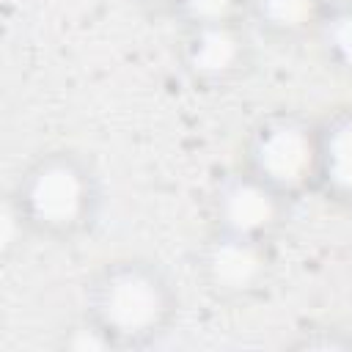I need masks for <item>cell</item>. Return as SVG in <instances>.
Instances as JSON below:
<instances>
[{
    "instance_id": "obj_1",
    "label": "cell",
    "mask_w": 352,
    "mask_h": 352,
    "mask_svg": "<svg viewBox=\"0 0 352 352\" xmlns=\"http://www.w3.org/2000/svg\"><path fill=\"white\" fill-rule=\"evenodd\" d=\"M6 209L22 234L69 245L96 228L104 209V179L85 151L44 148L14 176Z\"/></svg>"
},
{
    "instance_id": "obj_2",
    "label": "cell",
    "mask_w": 352,
    "mask_h": 352,
    "mask_svg": "<svg viewBox=\"0 0 352 352\" xmlns=\"http://www.w3.org/2000/svg\"><path fill=\"white\" fill-rule=\"evenodd\" d=\"M179 308L170 272L151 256H113L82 286V319L116 352L160 344L173 330Z\"/></svg>"
},
{
    "instance_id": "obj_3",
    "label": "cell",
    "mask_w": 352,
    "mask_h": 352,
    "mask_svg": "<svg viewBox=\"0 0 352 352\" xmlns=\"http://www.w3.org/2000/svg\"><path fill=\"white\" fill-rule=\"evenodd\" d=\"M236 165L292 204L316 195L319 118L300 110L264 113L245 132Z\"/></svg>"
},
{
    "instance_id": "obj_4",
    "label": "cell",
    "mask_w": 352,
    "mask_h": 352,
    "mask_svg": "<svg viewBox=\"0 0 352 352\" xmlns=\"http://www.w3.org/2000/svg\"><path fill=\"white\" fill-rule=\"evenodd\" d=\"M192 270L212 300L228 305L250 302L261 297L275 280V242L234 236L209 228L195 248Z\"/></svg>"
},
{
    "instance_id": "obj_5",
    "label": "cell",
    "mask_w": 352,
    "mask_h": 352,
    "mask_svg": "<svg viewBox=\"0 0 352 352\" xmlns=\"http://www.w3.org/2000/svg\"><path fill=\"white\" fill-rule=\"evenodd\" d=\"M176 63L195 88L226 91L253 72V28L248 22L184 25L179 28Z\"/></svg>"
},
{
    "instance_id": "obj_6",
    "label": "cell",
    "mask_w": 352,
    "mask_h": 352,
    "mask_svg": "<svg viewBox=\"0 0 352 352\" xmlns=\"http://www.w3.org/2000/svg\"><path fill=\"white\" fill-rule=\"evenodd\" d=\"M292 206V201L236 165L220 173L209 190V228L275 242L289 223Z\"/></svg>"
},
{
    "instance_id": "obj_7",
    "label": "cell",
    "mask_w": 352,
    "mask_h": 352,
    "mask_svg": "<svg viewBox=\"0 0 352 352\" xmlns=\"http://www.w3.org/2000/svg\"><path fill=\"white\" fill-rule=\"evenodd\" d=\"M316 195L336 209L352 212V104L333 107L319 118Z\"/></svg>"
},
{
    "instance_id": "obj_8",
    "label": "cell",
    "mask_w": 352,
    "mask_h": 352,
    "mask_svg": "<svg viewBox=\"0 0 352 352\" xmlns=\"http://www.w3.org/2000/svg\"><path fill=\"white\" fill-rule=\"evenodd\" d=\"M324 14L322 0H248V25L275 44L314 41Z\"/></svg>"
},
{
    "instance_id": "obj_9",
    "label": "cell",
    "mask_w": 352,
    "mask_h": 352,
    "mask_svg": "<svg viewBox=\"0 0 352 352\" xmlns=\"http://www.w3.org/2000/svg\"><path fill=\"white\" fill-rule=\"evenodd\" d=\"M322 60L341 72L352 74V8H333L324 14L314 36Z\"/></svg>"
},
{
    "instance_id": "obj_10",
    "label": "cell",
    "mask_w": 352,
    "mask_h": 352,
    "mask_svg": "<svg viewBox=\"0 0 352 352\" xmlns=\"http://www.w3.org/2000/svg\"><path fill=\"white\" fill-rule=\"evenodd\" d=\"M184 25H217V22H248V0H184L173 16Z\"/></svg>"
},
{
    "instance_id": "obj_11",
    "label": "cell",
    "mask_w": 352,
    "mask_h": 352,
    "mask_svg": "<svg viewBox=\"0 0 352 352\" xmlns=\"http://www.w3.org/2000/svg\"><path fill=\"white\" fill-rule=\"evenodd\" d=\"M294 349H352V333L336 324H308L297 330V338L289 341Z\"/></svg>"
},
{
    "instance_id": "obj_12",
    "label": "cell",
    "mask_w": 352,
    "mask_h": 352,
    "mask_svg": "<svg viewBox=\"0 0 352 352\" xmlns=\"http://www.w3.org/2000/svg\"><path fill=\"white\" fill-rule=\"evenodd\" d=\"M126 3L151 16H176V11L182 8L184 0H126Z\"/></svg>"
},
{
    "instance_id": "obj_13",
    "label": "cell",
    "mask_w": 352,
    "mask_h": 352,
    "mask_svg": "<svg viewBox=\"0 0 352 352\" xmlns=\"http://www.w3.org/2000/svg\"><path fill=\"white\" fill-rule=\"evenodd\" d=\"M322 3H324L327 11H333V8H352V0H322Z\"/></svg>"
}]
</instances>
